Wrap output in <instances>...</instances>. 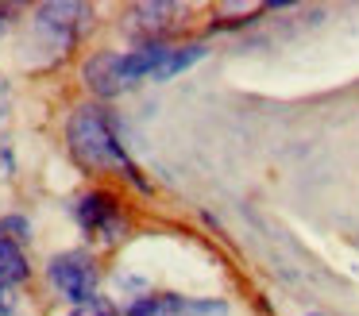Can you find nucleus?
Listing matches in <instances>:
<instances>
[{"mask_svg": "<svg viewBox=\"0 0 359 316\" xmlns=\"http://www.w3.org/2000/svg\"><path fill=\"white\" fill-rule=\"evenodd\" d=\"M78 220L86 231L101 235V243H116V239L124 235V216L116 212V200H112L109 193H89V197H81Z\"/></svg>", "mask_w": 359, "mask_h": 316, "instance_id": "obj_3", "label": "nucleus"}, {"mask_svg": "<svg viewBox=\"0 0 359 316\" xmlns=\"http://www.w3.org/2000/svg\"><path fill=\"white\" fill-rule=\"evenodd\" d=\"M16 308H20L16 289H12V285H0V316H12Z\"/></svg>", "mask_w": 359, "mask_h": 316, "instance_id": "obj_10", "label": "nucleus"}, {"mask_svg": "<svg viewBox=\"0 0 359 316\" xmlns=\"http://www.w3.org/2000/svg\"><path fill=\"white\" fill-rule=\"evenodd\" d=\"M27 277V259L20 251V243L0 235V285H12V282H24Z\"/></svg>", "mask_w": 359, "mask_h": 316, "instance_id": "obj_5", "label": "nucleus"}, {"mask_svg": "<svg viewBox=\"0 0 359 316\" xmlns=\"http://www.w3.org/2000/svg\"><path fill=\"white\" fill-rule=\"evenodd\" d=\"M8 31V12H0V35Z\"/></svg>", "mask_w": 359, "mask_h": 316, "instance_id": "obj_12", "label": "nucleus"}, {"mask_svg": "<svg viewBox=\"0 0 359 316\" xmlns=\"http://www.w3.org/2000/svg\"><path fill=\"white\" fill-rule=\"evenodd\" d=\"M8 104H12V89H8V81L0 77V120L8 116Z\"/></svg>", "mask_w": 359, "mask_h": 316, "instance_id": "obj_11", "label": "nucleus"}, {"mask_svg": "<svg viewBox=\"0 0 359 316\" xmlns=\"http://www.w3.org/2000/svg\"><path fill=\"white\" fill-rule=\"evenodd\" d=\"M66 139H70V154L81 162V166H89V170H124L140 189H147L143 177H140V170H135L132 158H128V151L116 143V135H112V128H109V116H104L101 108H78V112L70 116Z\"/></svg>", "mask_w": 359, "mask_h": 316, "instance_id": "obj_1", "label": "nucleus"}, {"mask_svg": "<svg viewBox=\"0 0 359 316\" xmlns=\"http://www.w3.org/2000/svg\"><path fill=\"white\" fill-rule=\"evenodd\" d=\"M86 85L97 92V97H116V92H124L128 77H124V54L116 50H101L93 54V58L86 62Z\"/></svg>", "mask_w": 359, "mask_h": 316, "instance_id": "obj_4", "label": "nucleus"}, {"mask_svg": "<svg viewBox=\"0 0 359 316\" xmlns=\"http://www.w3.org/2000/svg\"><path fill=\"white\" fill-rule=\"evenodd\" d=\"M205 54V46H186V50H170V58L163 62V69L155 74V81H170L174 74H182L186 66H194L197 58Z\"/></svg>", "mask_w": 359, "mask_h": 316, "instance_id": "obj_6", "label": "nucleus"}, {"mask_svg": "<svg viewBox=\"0 0 359 316\" xmlns=\"http://www.w3.org/2000/svg\"><path fill=\"white\" fill-rule=\"evenodd\" d=\"M309 316H320V312H309Z\"/></svg>", "mask_w": 359, "mask_h": 316, "instance_id": "obj_13", "label": "nucleus"}, {"mask_svg": "<svg viewBox=\"0 0 359 316\" xmlns=\"http://www.w3.org/2000/svg\"><path fill=\"white\" fill-rule=\"evenodd\" d=\"M47 277L66 301H74V305H86V301L97 297V266L89 262V254H81V251L55 254L50 266H47Z\"/></svg>", "mask_w": 359, "mask_h": 316, "instance_id": "obj_2", "label": "nucleus"}, {"mask_svg": "<svg viewBox=\"0 0 359 316\" xmlns=\"http://www.w3.org/2000/svg\"><path fill=\"white\" fill-rule=\"evenodd\" d=\"M0 235L4 239H32V224L24 220V216H8V220H0Z\"/></svg>", "mask_w": 359, "mask_h": 316, "instance_id": "obj_8", "label": "nucleus"}, {"mask_svg": "<svg viewBox=\"0 0 359 316\" xmlns=\"http://www.w3.org/2000/svg\"><path fill=\"white\" fill-rule=\"evenodd\" d=\"M70 316H116V308H112L104 297H93V301H86V305H74Z\"/></svg>", "mask_w": 359, "mask_h": 316, "instance_id": "obj_9", "label": "nucleus"}, {"mask_svg": "<svg viewBox=\"0 0 359 316\" xmlns=\"http://www.w3.org/2000/svg\"><path fill=\"white\" fill-rule=\"evenodd\" d=\"M128 316H174L170 297H143L128 308Z\"/></svg>", "mask_w": 359, "mask_h": 316, "instance_id": "obj_7", "label": "nucleus"}]
</instances>
